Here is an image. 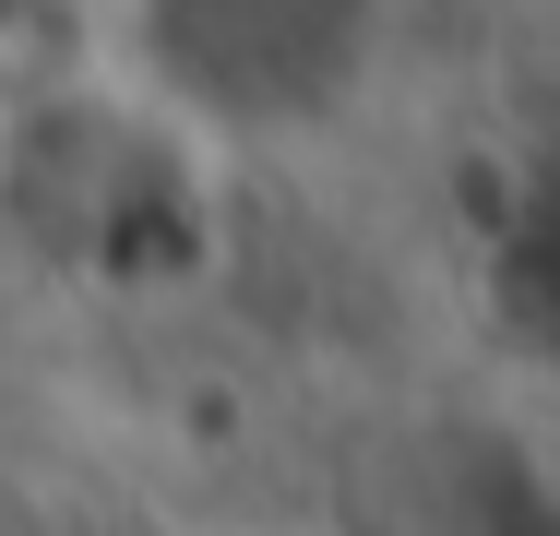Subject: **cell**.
<instances>
[{"label": "cell", "mask_w": 560, "mask_h": 536, "mask_svg": "<svg viewBox=\"0 0 560 536\" xmlns=\"http://www.w3.org/2000/svg\"><path fill=\"white\" fill-rule=\"evenodd\" d=\"M131 24L167 107H203L238 131L323 119L370 60V0H131Z\"/></svg>", "instance_id": "1"}]
</instances>
